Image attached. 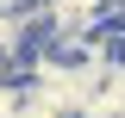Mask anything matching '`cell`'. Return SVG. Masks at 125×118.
Here are the masks:
<instances>
[{
    "label": "cell",
    "instance_id": "6da1fadb",
    "mask_svg": "<svg viewBox=\"0 0 125 118\" xmlns=\"http://www.w3.org/2000/svg\"><path fill=\"white\" fill-rule=\"evenodd\" d=\"M13 6H31V0H0V13H13Z\"/></svg>",
    "mask_w": 125,
    "mask_h": 118
}]
</instances>
